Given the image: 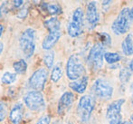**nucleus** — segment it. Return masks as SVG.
Instances as JSON below:
<instances>
[{
    "label": "nucleus",
    "mask_w": 133,
    "mask_h": 124,
    "mask_svg": "<svg viewBox=\"0 0 133 124\" xmlns=\"http://www.w3.org/2000/svg\"><path fill=\"white\" fill-rule=\"evenodd\" d=\"M35 31L33 28H27L22 33L19 44L26 58H31L35 51Z\"/></svg>",
    "instance_id": "1"
},
{
    "label": "nucleus",
    "mask_w": 133,
    "mask_h": 124,
    "mask_svg": "<svg viewBox=\"0 0 133 124\" xmlns=\"http://www.w3.org/2000/svg\"><path fill=\"white\" fill-rule=\"evenodd\" d=\"M130 9L128 7H125L119 12L117 18L113 22L111 25V29L117 35H121L123 34L127 33L130 27L131 24V19L130 16Z\"/></svg>",
    "instance_id": "2"
},
{
    "label": "nucleus",
    "mask_w": 133,
    "mask_h": 124,
    "mask_svg": "<svg viewBox=\"0 0 133 124\" xmlns=\"http://www.w3.org/2000/svg\"><path fill=\"white\" fill-rule=\"evenodd\" d=\"M105 46L102 44H94L88 55V64L93 71H98L103 66V58L105 55Z\"/></svg>",
    "instance_id": "3"
},
{
    "label": "nucleus",
    "mask_w": 133,
    "mask_h": 124,
    "mask_svg": "<svg viewBox=\"0 0 133 124\" xmlns=\"http://www.w3.org/2000/svg\"><path fill=\"white\" fill-rule=\"evenodd\" d=\"M25 104L29 110L35 112H41L45 109V101L42 93L38 91L28 92L24 96Z\"/></svg>",
    "instance_id": "4"
},
{
    "label": "nucleus",
    "mask_w": 133,
    "mask_h": 124,
    "mask_svg": "<svg viewBox=\"0 0 133 124\" xmlns=\"http://www.w3.org/2000/svg\"><path fill=\"white\" fill-rule=\"evenodd\" d=\"M95 100L91 95H84L79 101L77 108V113L82 122L89 121L91 115L95 108Z\"/></svg>",
    "instance_id": "5"
},
{
    "label": "nucleus",
    "mask_w": 133,
    "mask_h": 124,
    "mask_svg": "<svg viewBox=\"0 0 133 124\" xmlns=\"http://www.w3.org/2000/svg\"><path fill=\"white\" fill-rule=\"evenodd\" d=\"M85 72V68L77 55H71L67 61L66 64V74L70 80L77 81L81 79Z\"/></svg>",
    "instance_id": "6"
},
{
    "label": "nucleus",
    "mask_w": 133,
    "mask_h": 124,
    "mask_svg": "<svg viewBox=\"0 0 133 124\" xmlns=\"http://www.w3.org/2000/svg\"><path fill=\"white\" fill-rule=\"evenodd\" d=\"M83 17L84 13L82 8L78 7L74 10L72 16V21L69 23L67 27L68 35L71 37H77L83 32Z\"/></svg>",
    "instance_id": "7"
},
{
    "label": "nucleus",
    "mask_w": 133,
    "mask_h": 124,
    "mask_svg": "<svg viewBox=\"0 0 133 124\" xmlns=\"http://www.w3.org/2000/svg\"><path fill=\"white\" fill-rule=\"evenodd\" d=\"M91 93L96 98L108 101L112 97L113 88L104 79H97L91 87Z\"/></svg>",
    "instance_id": "8"
},
{
    "label": "nucleus",
    "mask_w": 133,
    "mask_h": 124,
    "mask_svg": "<svg viewBox=\"0 0 133 124\" xmlns=\"http://www.w3.org/2000/svg\"><path fill=\"white\" fill-rule=\"evenodd\" d=\"M125 103L124 99H119L112 101L107 109L106 117L110 121V124L121 123V107Z\"/></svg>",
    "instance_id": "9"
},
{
    "label": "nucleus",
    "mask_w": 133,
    "mask_h": 124,
    "mask_svg": "<svg viewBox=\"0 0 133 124\" xmlns=\"http://www.w3.org/2000/svg\"><path fill=\"white\" fill-rule=\"evenodd\" d=\"M48 77V72L45 68H40L31 75L29 79V85L34 91L44 90Z\"/></svg>",
    "instance_id": "10"
},
{
    "label": "nucleus",
    "mask_w": 133,
    "mask_h": 124,
    "mask_svg": "<svg viewBox=\"0 0 133 124\" xmlns=\"http://www.w3.org/2000/svg\"><path fill=\"white\" fill-rule=\"evenodd\" d=\"M74 94L71 92H65L63 95L61 96V98L59 100L58 102V108H57V112L60 115H63L65 114L72 107V103L74 101Z\"/></svg>",
    "instance_id": "11"
},
{
    "label": "nucleus",
    "mask_w": 133,
    "mask_h": 124,
    "mask_svg": "<svg viewBox=\"0 0 133 124\" xmlns=\"http://www.w3.org/2000/svg\"><path fill=\"white\" fill-rule=\"evenodd\" d=\"M86 18L87 22L91 27H94L99 23L100 16H99L98 9L96 6V3L94 1H91L87 5V13H86Z\"/></svg>",
    "instance_id": "12"
},
{
    "label": "nucleus",
    "mask_w": 133,
    "mask_h": 124,
    "mask_svg": "<svg viewBox=\"0 0 133 124\" xmlns=\"http://www.w3.org/2000/svg\"><path fill=\"white\" fill-rule=\"evenodd\" d=\"M24 115V108L23 104L20 102L14 105L9 113V119L13 124H20Z\"/></svg>",
    "instance_id": "13"
},
{
    "label": "nucleus",
    "mask_w": 133,
    "mask_h": 124,
    "mask_svg": "<svg viewBox=\"0 0 133 124\" xmlns=\"http://www.w3.org/2000/svg\"><path fill=\"white\" fill-rule=\"evenodd\" d=\"M60 37H61V32H49V34L44 39L42 47L44 50L50 51V49H52L56 44Z\"/></svg>",
    "instance_id": "14"
},
{
    "label": "nucleus",
    "mask_w": 133,
    "mask_h": 124,
    "mask_svg": "<svg viewBox=\"0 0 133 124\" xmlns=\"http://www.w3.org/2000/svg\"><path fill=\"white\" fill-rule=\"evenodd\" d=\"M88 85V77L83 76L77 81H74V82H70L69 86L72 91L76 92L78 93H83L85 92L86 88Z\"/></svg>",
    "instance_id": "15"
},
{
    "label": "nucleus",
    "mask_w": 133,
    "mask_h": 124,
    "mask_svg": "<svg viewBox=\"0 0 133 124\" xmlns=\"http://www.w3.org/2000/svg\"><path fill=\"white\" fill-rule=\"evenodd\" d=\"M41 9L51 16H57V15L62 14V12H63V9L60 5H58V4H47L45 2L41 3Z\"/></svg>",
    "instance_id": "16"
},
{
    "label": "nucleus",
    "mask_w": 133,
    "mask_h": 124,
    "mask_svg": "<svg viewBox=\"0 0 133 124\" xmlns=\"http://www.w3.org/2000/svg\"><path fill=\"white\" fill-rule=\"evenodd\" d=\"M122 51L125 55H132L133 54V34H129L125 39L123 40L122 44Z\"/></svg>",
    "instance_id": "17"
},
{
    "label": "nucleus",
    "mask_w": 133,
    "mask_h": 124,
    "mask_svg": "<svg viewBox=\"0 0 133 124\" xmlns=\"http://www.w3.org/2000/svg\"><path fill=\"white\" fill-rule=\"evenodd\" d=\"M44 25L49 32H61V23L56 16L45 20Z\"/></svg>",
    "instance_id": "18"
},
{
    "label": "nucleus",
    "mask_w": 133,
    "mask_h": 124,
    "mask_svg": "<svg viewBox=\"0 0 133 124\" xmlns=\"http://www.w3.org/2000/svg\"><path fill=\"white\" fill-rule=\"evenodd\" d=\"M13 67H14V70L16 71V74H24L26 72L27 63L24 59H20V60H18V61L15 62L14 64H13Z\"/></svg>",
    "instance_id": "19"
},
{
    "label": "nucleus",
    "mask_w": 133,
    "mask_h": 124,
    "mask_svg": "<svg viewBox=\"0 0 133 124\" xmlns=\"http://www.w3.org/2000/svg\"><path fill=\"white\" fill-rule=\"evenodd\" d=\"M1 81L4 84H12L16 81V74L15 73L6 72L3 74Z\"/></svg>",
    "instance_id": "20"
},
{
    "label": "nucleus",
    "mask_w": 133,
    "mask_h": 124,
    "mask_svg": "<svg viewBox=\"0 0 133 124\" xmlns=\"http://www.w3.org/2000/svg\"><path fill=\"white\" fill-rule=\"evenodd\" d=\"M104 59L106 60L108 63L113 64V63L121 61V57L119 54H116V53H106L105 55H104Z\"/></svg>",
    "instance_id": "21"
},
{
    "label": "nucleus",
    "mask_w": 133,
    "mask_h": 124,
    "mask_svg": "<svg viewBox=\"0 0 133 124\" xmlns=\"http://www.w3.org/2000/svg\"><path fill=\"white\" fill-rule=\"evenodd\" d=\"M54 51H48L44 56V63L48 69H51L54 65Z\"/></svg>",
    "instance_id": "22"
},
{
    "label": "nucleus",
    "mask_w": 133,
    "mask_h": 124,
    "mask_svg": "<svg viewBox=\"0 0 133 124\" xmlns=\"http://www.w3.org/2000/svg\"><path fill=\"white\" fill-rule=\"evenodd\" d=\"M62 76H63V70H62L61 66L60 65L54 66L51 74V80L54 82H57L62 78Z\"/></svg>",
    "instance_id": "23"
},
{
    "label": "nucleus",
    "mask_w": 133,
    "mask_h": 124,
    "mask_svg": "<svg viewBox=\"0 0 133 124\" xmlns=\"http://www.w3.org/2000/svg\"><path fill=\"white\" fill-rule=\"evenodd\" d=\"M130 77H131V71L130 68H123L121 69V73H119V79H121L122 83H126L130 81Z\"/></svg>",
    "instance_id": "24"
},
{
    "label": "nucleus",
    "mask_w": 133,
    "mask_h": 124,
    "mask_svg": "<svg viewBox=\"0 0 133 124\" xmlns=\"http://www.w3.org/2000/svg\"><path fill=\"white\" fill-rule=\"evenodd\" d=\"M99 38H100V44L102 45L107 46L111 44V37L107 33H101L99 34Z\"/></svg>",
    "instance_id": "25"
},
{
    "label": "nucleus",
    "mask_w": 133,
    "mask_h": 124,
    "mask_svg": "<svg viewBox=\"0 0 133 124\" xmlns=\"http://www.w3.org/2000/svg\"><path fill=\"white\" fill-rule=\"evenodd\" d=\"M7 115V104L3 101H0V122L5 119Z\"/></svg>",
    "instance_id": "26"
},
{
    "label": "nucleus",
    "mask_w": 133,
    "mask_h": 124,
    "mask_svg": "<svg viewBox=\"0 0 133 124\" xmlns=\"http://www.w3.org/2000/svg\"><path fill=\"white\" fill-rule=\"evenodd\" d=\"M10 2L6 1V2H3L0 5V16L3 17L5 15L8 14V12L10 11V5H9Z\"/></svg>",
    "instance_id": "27"
},
{
    "label": "nucleus",
    "mask_w": 133,
    "mask_h": 124,
    "mask_svg": "<svg viewBox=\"0 0 133 124\" xmlns=\"http://www.w3.org/2000/svg\"><path fill=\"white\" fill-rule=\"evenodd\" d=\"M28 12H29V7L23 6L21 9H20L19 12H18L17 17H18V18H20V19H25V18L27 16Z\"/></svg>",
    "instance_id": "28"
},
{
    "label": "nucleus",
    "mask_w": 133,
    "mask_h": 124,
    "mask_svg": "<svg viewBox=\"0 0 133 124\" xmlns=\"http://www.w3.org/2000/svg\"><path fill=\"white\" fill-rule=\"evenodd\" d=\"M50 121H51L50 116L44 115L38 120V121L36 122V124H50Z\"/></svg>",
    "instance_id": "29"
},
{
    "label": "nucleus",
    "mask_w": 133,
    "mask_h": 124,
    "mask_svg": "<svg viewBox=\"0 0 133 124\" xmlns=\"http://www.w3.org/2000/svg\"><path fill=\"white\" fill-rule=\"evenodd\" d=\"M24 3H25V1H23V0H15V1H13V5L16 8H20V7L22 8Z\"/></svg>",
    "instance_id": "30"
},
{
    "label": "nucleus",
    "mask_w": 133,
    "mask_h": 124,
    "mask_svg": "<svg viewBox=\"0 0 133 124\" xmlns=\"http://www.w3.org/2000/svg\"><path fill=\"white\" fill-rule=\"evenodd\" d=\"M129 68H130V70L131 71V72H133V58H132L131 61H130V66H129Z\"/></svg>",
    "instance_id": "31"
},
{
    "label": "nucleus",
    "mask_w": 133,
    "mask_h": 124,
    "mask_svg": "<svg viewBox=\"0 0 133 124\" xmlns=\"http://www.w3.org/2000/svg\"><path fill=\"white\" fill-rule=\"evenodd\" d=\"M3 32H4V25H2V24H0V37H1Z\"/></svg>",
    "instance_id": "32"
},
{
    "label": "nucleus",
    "mask_w": 133,
    "mask_h": 124,
    "mask_svg": "<svg viewBox=\"0 0 133 124\" xmlns=\"http://www.w3.org/2000/svg\"><path fill=\"white\" fill-rule=\"evenodd\" d=\"M130 19H131V22H133V7L130 11Z\"/></svg>",
    "instance_id": "33"
},
{
    "label": "nucleus",
    "mask_w": 133,
    "mask_h": 124,
    "mask_svg": "<svg viewBox=\"0 0 133 124\" xmlns=\"http://www.w3.org/2000/svg\"><path fill=\"white\" fill-rule=\"evenodd\" d=\"M3 50H4V44L3 43H0V55H1Z\"/></svg>",
    "instance_id": "34"
},
{
    "label": "nucleus",
    "mask_w": 133,
    "mask_h": 124,
    "mask_svg": "<svg viewBox=\"0 0 133 124\" xmlns=\"http://www.w3.org/2000/svg\"><path fill=\"white\" fill-rule=\"evenodd\" d=\"M130 90H131V94H132V97H133V82H132L131 86H130Z\"/></svg>",
    "instance_id": "35"
},
{
    "label": "nucleus",
    "mask_w": 133,
    "mask_h": 124,
    "mask_svg": "<svg viewBox=\"0 0 133 124\" xmlns=\"http://www.w3.org/2000/svg\"><path fill=\"white\" fill-rule=\"evenodd\" d=\"M53 124H61V123H60V121H55Z\"/></svg>",
    "instance_id": "36"
},
{
    "label": "nucleus",
    "mask_w": 133,
    "mask_h": 124,
    "mask_svg": "<svg viewBox=\"0 0 133 124\" xmlns=\"http://www.w3.org/2000/svg\"><path fill=\"white\" fill-rule=\"evenodd\" d=\"M122 124H131L130 122H129V121H125V122H123Z\"/></svg>",
    "instance_id": "37"
},
{
    "label": "nucleus",
    "mask_w": 133,
    "mask_h": 124,
    "mask_svg": "<svg viewBox=\"0 0 133 124\" xmlns=\"http://www.w3.org/2000/svg\"><path fill=\"white\" fill-rule=\"evenodd\" d=\"M131 121H132V122H133V114L131 115Z\"/></svg>",
    "instance_id": "38"
},
{
    "label": "nucleus",
    "mask_w": 133,
    "mask_h": 124,
    "mask_svg": "<svg viewBox=\"0 0 133 124\" xmlns=\"http://www.w3.org/2000/svg\"><path fill=\"white\" fill-rule=\"evenodd\" d=\"M69 124H72V123H69Z\"/></svg>",
    "instance_id": "39"
},
{
    "label": "nucleus",
    "mask_w": 133,
    "mask_h": 124,
    "mask_svg": "<svg viewBox=\"0 0 133 124\" xmlns=\"http://www.w3.org/2000/svg\"><path fill=\"white\" fill-rule=\"evenodd\" d=\"M121 124H122V123H121Z\"/></svg>",
    "instance_id": "40"
}]
</instances>
